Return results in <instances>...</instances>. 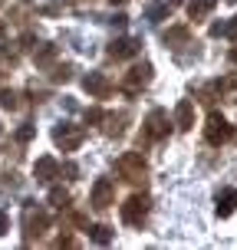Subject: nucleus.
<instances>
[{"label":"nucleus","instance_id":"obj_21","mask_svg":"<svg viewBox=\"0 0 237 250\" xmlns=\"http://www.w3.org/2000/svg\"><path fill=\"white\" fill-rule=\"evenodd\" d=\"M168 17V7H149V20H165Z\"/></svg>","mask_w":237,"mask_h":250},{"label":"nucleus","instance_id":"obj_4","mask_svg":"<svg viewBox=\"0 0 237 250\" xmlns=\"http://www.w3.org/2000/svg\"><path fill=\"white\" fill-rule=\"evenodd\" d=\"M145 214H149V198H145V194H132V198L122 204V221H125V224H132V227L142 224Z\"/></svg>","mask_w":237,"mask_h":250},{"label":"nucleus","instance_id":"obj_9","mask_svg":"<svg viewBox=\"0 0 237 250\" xmlns=\"http://www.w3.org/2000/svg\"><path fill=\"white\" fill-rule=\"evenodd\" d=\"M83 89H86L89 96H96V99H106V96L112 92V83H109L102 73H89L86 79H83Z\"/></svg>","mask_w":237,"mask_h":250},{"label":"nucleus","instance_id":"obj_19","mask_svg":"<svg viewBox=\"0 0 237 250\" xmlns=\"http://www.w3.org/2000/svg\"><path fill=\"white\" fill-rule=\"evenodd\" d=\"M69 76H73V66H69V62H63V66L53 69V83H66Z\"/></svg>","mask_w":237,"mask_h":250},{"label":"nucleus","instance_id":"obj_5","mask_svg":"<svg viewBox=\"0 0 237 250\" xmlns=\"http://www.w3.org/2000/svg\"><path fill=\"white\" fill-rule=\"evenodd\" d=\"M142 135H145V142H155V138H165V135H168V112H165V109H151L149 119H145Z\"/></svg>","mask_w":237,"mask_h":250},{"label":"nucleus","instance_id":"obj_25","mask_svg":"<svg viewBox=\"0 0 237 250\" xmlns=\"http://www.w3.org/2000/svg\"><path fill=\"white\" fill-rule=\"evenodd\" d=\"M7 230H10V217H7V214L0 211V237H3V234H7Z\"/></svg>","mask_w":237,"mask_h":250},{"label":"nucleus","instance_id":"obj_22","mask_svg":"<svg viewBox=\"0 0 237 250\" xmlns=\"http://www.w3.org/2000/svg\"><path fill=\"white\" fill-rule=\"evenodd\" d=\"M102 119H106V115H102V109H89V112H86V122H92V125L102 122Z\"/></svg>","mask_w":237,"mask_h":250},{"label":"nucleus","instance_id":"obj_3","mask_svg":"<svg viewBox=\"0 0 237 250\" xmlns=\"http://www.w3.org/2000/svg\"><path fill=\"white\" fill-rule=\"evenodd\" d=\"M231 125H227V119L221 112H211L208 115V125H204V138L211 142V145H224L227 138H231Z\"/></svg>","mask_w":237,"mask_h":250},{"label":"nucleus","instance_id":"obj_16","mask_svg":"<svg viewBox=\"0 0 237 250\" xmlns=\"http://www.w3.org/2000/svg\"><path fill=\"white\" fill-rule=\"evenodd\" d=\"M188 37H191V30H188V26H175V30H168V33H165V43H168V46H175V43H188Z\"/></svg>","mask_w":237,"mask_h":250},{"label":"nucleus","instance_id":"obj_7","mask_svg":"<svg viewBox=\"0 0 237 250\" xmlns=\"http://www.w3.org/2000/svg\"><path fill=\"white\" fill-rule=\"evenodd\" d=\"M23 227H26V240H33V237H40L46 227H50V214L46 211H33V208H26V221H23Z\"/></svg>","mask_w":237,"mask_h":250},{"label":"nucleus","instance_id":"obj_8","mask_svg":"<svg viewBox=\"0 0 237 250\" xmlns=\"http://www.w3.org/2000/svg\"><path fill=\"white\" fill-rule=\"evenodd\" d=\"M138 50H142V40H135V37H122V40H115V43H109V56L112 60H129Z\"/></svg>","mask_w":237,"mask_h":250},{"label":"nucleus","instance_id":"obj_2","mask_svg":"<svg viewBox=\"0 0 237 250\" xmlns=\"http://www.w3.org/2000/svg\"><path fill=\"white\" fill-rule=\"evenodd\" d=\"M83 138H86V132H83L79 125L63 122V125H56V128H53V142H56L63 151H76L79 145H83Z\"/></svg>","mask_w":237,"mask_h":250},{"label":"nucleus","instance_id":"obj_14","mask_svg":"<svg viewBox=\"0 0 237 250\" xmlns=\"http://www.w3.org/2000/svg\"><path fill=\"white\" fill-rule=\"evenodd\" d=\"M214 7H217V0H191V3H188V17H191V20H204Z\"/></svg>","mask_w":237,"mask_h":250},{"label":"nucleus","instance_id":"obj_6","mask_svg":"<svg viewBox=\"0 0 237 250\" xmlns=\"http://www.w3.org/2000/svg\"><path fill=\"white\" fill-rule=\"evenodd\" d=\"M89 204L99 208V211H106V208L115 204V185L109 181V178H99V181L92 185V198H89Z\"/></svg>","mask_w":237,"mask_h":250},{"label":"nucleus","instance_id":"obj_1","mask_svg":"<svg viewBox=\"0 0 237 250\" xmlns=\"http://www.w3.org/2000/svg\"><path fill=\"white\" fill-rule=\"evenodd\" d=\"M115 168H119V175H122L125 181H132V185L145 181V175H149V165H145V158H142L138 151H125L122 158L115 162Z\"/></svg>","mask_w":237,"mask_h":250},{"label":"nucleus","instance_id":"obj_18","mask_svg":"<svg viewBox=\"0 0 237 250\" xmlns=\"http://www.w3.org/2000/svg\"><path fill=\"white\" fill-rule=\"evenodd\" d=\"M50 204H53V208H60V211H63V208H69V191L53 188V191H50Z\"/></svg>","mask_w":237,"mask_h":250},{"label":"nucleus","instance_id":"obj_24","mask_svg":"<svg viewBox=\"0 0 237 250\" xmlns=\"http://www.w3.org/2000/svg\"><path fill=\"white\" fill-rule=\"evenodd\" d=\"M17 138H20V142H30V138H33V125H26V128H20V132H17Z\"/></svg>","mask_w":237,"mask_h":250},{"label":"nucleus","instance_id":"obj_17","mask_svg":"<svg viewBox=\"0 0 237 250\" xmlns=\"http://www.w3.org/2000/svg\"><path fill=\"white\" fill-rule=\"evenodd\" d=\"M0 109H20V96L13 92V89H0Z\"/></svg>","mask_w":237,"mask_h":250},{"label":"nucleus","instance_id":"obj_31","mask_svg":"<svg viewBox=\"0 0 237 250\" xmlns=\"http://www.w3.org/2000/svg\"><path fill=\"white\" fill-rule=\"evenodd\" d=\"M231 3H237V0H231Z\"/></svg>","mask_w":237,"mask_h":250},{"label":"nucleus","instance_id":"obj_29","mask_svg":"<svg viewBox=\"0 0 237 250\" xmlns=\"http://www.w3.org/2000/svg\"><path fill=\"white\" fill-rule=\"evenodd\" d=\"M109 3H125V0H109Z\"/></svg>","mask_w":237,"mask_h":250},{"label":"nucleus","instance_id":"obj_27","mask_svg":"<svg viewBox=\"0 0 237 250\" xmlns=\"http://www.w3.org/2000/svg\"><path fill=\"white\" fill-rule=\"evenodd\" d=\"M56 244H60V247H73L76 240H73V237H69V234H66V237H63V234H60V240H56Z\"/></svg>","mask_w":237,"mask_h":250},{"label":"nucleus","instance_id":"obj_26","mask_svg":"<svg viewBox=\"0 0 237 250\" xmlns=\"http://www.w3.org/2000/svg\"><path fill=\"white\" fill-rule=\"evenodd\" d=\"M0 62H17V53L13 50H0Z\"/></svg>","mask_w":237,"mask_h":250},{"label":"nucleus","instance_id":"obj_11","mask_svg":"<svg viewBox=\"0 0 237 250\" xmlns=\"http://www.w3.org/2000/svg\"><path fill=\"white\" fill-rule=\"evenodd\" d=\"M151 83V62H142V66H135L132 73H129V79H125V89L129 92H135V89L149 86Z\"/></svg>","mask_w":237,"mask_h":250},{"label":"nucleus","instance_id":"obj_30","mask_svg":"<svg viewBox=\"0 0 237 250\" xmlns=\"http://www.w3.org/2000/svg\"><path fill=\"white\" fill-rule=\"evenodd\" d=\"M0 33H3V23H0Z\"/></svg>","mask_w":237,"mask_h":250},{"label":"nucleus","instance_id":"obj_23","mask_svg":"<svg viewBox=\"0 0 237 250\" xmlns=\"http://www.w3.org/2000/svg\"><path fill=\"white\" fill-rule=\"evenodd\" d=\"M224 33H227V37H231V40L237 43V17L231 20V23H224Z\"/></svg>","mask_w":237,"mask_h":250},{"label":"nucleus","instance_id":"obj_12","mask_svg":"<svg viewBox=\"0 0 237 250\" xmlns=\"http://www.w3.org/2000/svg\"><path fill=\"white\" fill-rule=\"evenodd\" d=\"M237 211V188H227L217 194V217H231Z\"/></svg>","mask_w":237,"mask_h":250},{"label":"nucleus","instance_id":"obj_28","mask_svg":"<svg viewBox=\"0 0 237 250\" xmlns=\"http://www.w3.org/2000/svg\"><path fill=\"white\" fill-rule=\"evenodd\" d=\"M231 60H234V62H237V46H234V50H231Z\"/></svg>","mask_w":237,"mask_h":250},{"label":"nucleus","instance_id":"obj_20","mask_svg":"<svg viewBox=\"0 0 237 250\" xmlns=\"http://www.w3.org/2000/svg\"><path fill=\"white\" fill-rule=\"evenodd\" d=\"M53 56H56V46H50V43H46V46L37 53V66H46V62H53Z\"/></svg>","mask_w":237,"mask_h":250},{"label":"nucleus","instance_id":"obj_10","mask_svg":"<svg viewBox=\"0 0 237 250\" xmlns=\"http://www.w3.org/2000/svg\"><path fill=\"white\" fill-rule=\"evenodd\" d=\"M175 125L181 128V132L194 128V102H191V99H181L175 105Z\"/></svg>","mask_w":237,"mask_h":250},{"label":"nucleus","instance_id":"obj_13","mask_svg":"<svg viewBox=\"0 0 237 250\" xmlns=\"http://www.w3.org/2000/svg\"><path fill=\"white\" fill-rule=\"evenodd\" d=\"M33 175H37V181H53V178L60 175V165H56V158H40L37 168H33Z\"/></svg>","mask_w":237,"mask_h":250},{"label":"nucleus","instance_id":"obj_15","mask_svg":"<svg viewBox=\"0 0 237 250\" xmlns=\"http://www.w3.org/2000/svg\"><path fill=\"white\" fill-rule=\"evenodd\" d=\"M89 237L96 240V244H102V247H106V244H112L115 230H112L109 224H92V227H89Z\"/></svg>","mask_w":237,"mask_h":250}]
</instances>
